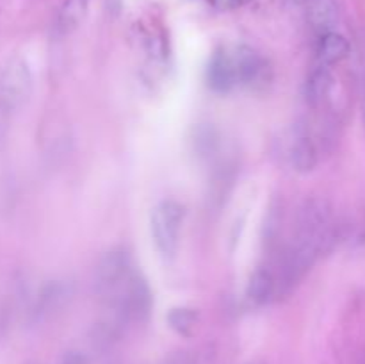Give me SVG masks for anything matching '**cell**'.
I'll return each instance as SVG.
<instances>
[{
    "label": "cell",
    "mask_w": 365,
    "mask_h": 364,
    "mask_svg": "<svg viewBox=\"0 0 365 364\" xmlns=\"http://www.w3.org/2000/svg\"><path fill=\"white\" fill-rule=\"evenodd\" d=\"M335 238L334 218L327 202L309 200L296 218L294 234L282 256L278 291L298 284L316 261L330 248Z\"/></svg>",
    "instance_id": "1"
},
{
    "label": "cell",
    "mask_w": 365,
    "mask_h": 364,
    "mask_svg": "<svg viewBox=\"0 0 365 364\" xmlns=\"http://www.w3.org/2000/svg\"><path fill=\"white\" fill-rule=\"evenodd\" d=\"M135 273L132 256L125 248H113L100 257L95 270V291L103 303L113 302Z\"/></svg>",
    "instance_id": "2"
},
{
    "label": "cell",
    "mask_w": 365,
    "mask_h": 364,
    "mask_svg": "<svg viewBox=\"0 0 365 364\" xmlns=\"http://www.w3.org/2000/svg\"><path fill=\"white\" fill-rule=\"evenodd\" d=\"M184 207L177 200H160L150 216V228L155 248L164 259H173L180 245L182 225H184Z\"/></svg>",
    "instance_id": "3"
},
{
    "label": "cell",
    "mask_w": 365,
    "mask_h": 364,
    "mask_svg": "<svg viewBox=\"0 0 365 364\" xmlns=\"http://www.w3.org/2000/svg\"><path fill=\"white\" fill-rule=\"evenodd\" d=\"M32 95V74L25 61H7L0 71V111L13 114L27 103Z\"/></svg>",
    "instance_id": "4"
},
{
    "label": "cell",
    "mask_w": 365,
    "mask_h": 364,
    "mask_svg": "<svg viewBox=\"0 0 365 364\" xmlns=\"http://www.w3.org/2000/svg\"><path fill=\"white\" fill-rule=\"evenodd\" d=\"M282 156L285 163L299 173H309L317 166L319 148L307 125H294L282 139Z\"/></svg>",
    "instance_id": "5"
},
{
    "label": "cell",
    "mask_w": 365,
    "mask_h": 364,
    "mask_svg": "<svg viewBox=\"0 0 365 364\" xmlns=\"http://www.w3.org/2000/svg\"><path fill=\"white\" fill-rule=\"evenodd\" d=\"M232 64H234L237 86H253L262 81L266 74V61L248 45H239L230 50Z\"/></svg>",
    "instance_id": "6"
},
{
    "label": "cell",
    "mask_w": 365,
    "mask_h": 364,
    "mask_svg": "<svg viewBox=\"0 0 365 364\" xmlns=\"http://www.w3.org/2000/svg\"><path fill=\"white\" fill-rule=\"evenodd\" d=\"M207 82L209 88L216 93H228L237 86L230 50L225 49L212 54L207 66Z\"/></svg>",
    "instance_id": "7"
},
{
    "label": "cell",
    "mask_w": 365,
    "mask_h": 364,
    "mask_svg": "<svg viewBox=\"0 0 365 364\" xmlns=\"http://www.w3.org/2000/svg\"><path fill=\"white\" fill-rule=\"evenodd\" d=\"M70 285H66L64 282H50L39 291L38 300H36L34 316L38 320H48L53 314L64 309V305L70 302Z\"/></svg>",
    "instance_id": "8"
},
{
    "label": "cell",
    "mask_w": 365,
    "mask_h": 364,
    "mask_svg": "<svg viewBox=\"0 0 365 364\" xmlns=\"http://www.w3.org/2000/svg\"><path fill=\"white\" fill-rule=\"evenodd\" d=\"M349 54V43L348 39L337 31H328L323 34H317L316 43V57L317 64H324V66H331V64L341 63L346 59Z\"/></svg>",
    "instance_id": "9"
},
{
    "label": "cell",
    "mask_w": 365,
    "mask_h": 364,
    "mask_svg": "<svg viewBox=\"0 0 365 364\" xmlns=\"http://www.w3.org/2000/svg\"><path fill=\"white\" fill-rule=\"evenodd\" d=\"M278 293V282L277 275L269 270V268H257L252 273L246 288V296H248L250 303L260 307L269 303Z\"/></svg>",
    "instance_id": "10"
},
{
    "label": "cell",
    "mask_w": 365,
    "mask_h": 364,
    "mask_svg": "<svg viewBox=\"0 0 365 364\" xmlns=\"http://www.w3.org/2000/svg\"><path fill=\"white\" fill-rule=\"evenodd\" d=\"M307 20L317 34L335 31V25L339 24L337 4L334 0H309L307 2Z\"/></svg>",
    "instance_id": "11"
},
{
    "label": "cell",
    "mask_w": 365,
    "mask_h": 364,
    "mask_svg": "<svg viewBox=\"0 0 365 364\" xmlns=\"http://www.w3.org/2000/svg\"><path fill=\"white\" fill-rule=\"evenodd\" d=\"M331 88H334V75H331L330 66L317 64L309 74L305 82V96L310 106H321L324 100L330 96Z\"/></svg>",
    "instance_id": "12"
},
{
    "label": "cell",
    "mask_w": 365,
    "mask_h": 364,
    "mask_svg": "<svg viewBox=\"0 0 365 364\" xmlns=\"http://www.w3.org/2000/svg\"><path fill=\"white\" fill-rule=\"evenodd\" d=\"M166 321L171 327V330L184 335V338H191L195 334L196 327H198L200 316L196 309H191V307H173L168 313Z\"/></svg>",
    "instance_id": "13"
},
{
    "label": "cell",
    "mask_w": 365,
    "mask_h": 364,
    "mask_svg": "<svg viewBox=\"0 0 365 364\" xmlns=\"http://www.w3.org/2000/svg\"><path fill=\"white\" fill-rule=\"evenodd\" d=\"M84 9L86 0H64L59 13V27L64 32H70L71 29L77 27L84 16Z\"/></svg>",
    "instance_id": "14"
},
{
    "label": "cell",
    "mask_w": 365,
    "mask_h": 364,
    "mask_svg": "<svg viewBox=\"0 0 365 364\" xmlns=\"http://www.w3.org/2000/svg\"><path fill=\"white\" fill-rule=\"evenodd\" d=\"M163 364H198V360L192 352H177L171 353Z\"/></svg>",
    "instance_id": "15"
},
{
    "label": "cell",
    "mask_w": 365,
    "mask_h": 364,
    "mask_svg": "<svg viewBox=\"0 0 365 364\" xmlns=\"http://www.w3.org/2000/svg\"><path fill=\"white\" fill-rule=\"evenodd\" d=\"M61 364H88V360H86V355H82L81 352H70L64 355Z\"/></svg>",
    "instance_id": "16"
},
{
    "label": "cell",
    "mask_w": 365,
    "mask_h": 364,
    "mask_svg": "<svg viewBox=\"0 0 365 364\" xmlns=\"http://www.w3.org/2000/svg\"><path fill=\"white\" fill-rule=\"evenodd\" d=\"M232 4H234V6H245V4H248L250 0H230Z\"/></svg>",
    "instance_id": "17"
}]
</instances>
